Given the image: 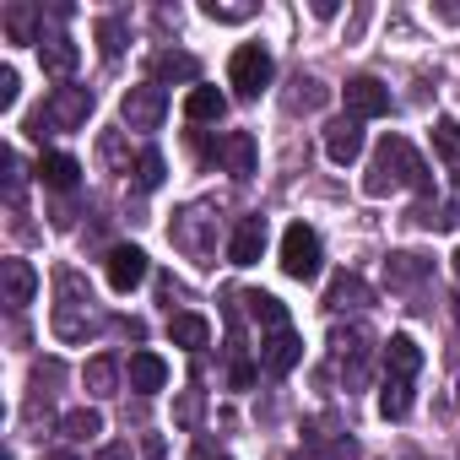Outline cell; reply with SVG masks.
Here are the masks:
<instances>
[{
  "label": "cell",
  "mask_w": 460,
  "mask_h": 460,
  "mask_svg": "<svg viewBox=\"0 0 460 460\" xmlns=\"http://www.w3.org/2000/svg\"><path fill=\"white\" fill-rule=\"evenodd\" d=\"M325 304H331L336 314H341V309H363V304H368V282H363V277H352V271H341V277L331 282Z\"/></svg>",
  "instance_id": "cell-21"
},
{
  "label": "cell",
  "mask_w": 460,
  "mask_h": 460,
  "mask_svg": "<svg viewBox=\"0 0 460 460\" xmlns=\"http://www.w3.org/2000/svg\"><path fill=\"white\" fill-rule=\"evenodd\" d=\"M93 33H98V55H103V60H114V55L125 49V22H119V17H98Z\"/></svg>",
  "instance_id": "cell-28"
},
{
  "label": "cell",
  "mask_w": 460,
  "mask_h": 460,
  "mask_svg": "<svg viewBox=\"0 0 460 460\" xmlns=\"http://www.w3.org/2000/svg\"><path fill=\"white\" fill-rule=\"evenodd\" d=\"M433 146H438V157H444V163H460V125H455L449 114H438V119H433Z\"/></svg>",
  "instance_id": "cell-27"
},
{
  "label": "cell",
  "mask_w": 460,
  "mask_h": 460,
  "mask_svg": "<svg viewBox=\"0 0 460 460\" xmlns=\"http://www.w3.org/2000/svg\"><path fill=\"white\" fill-rule=\"evenodd\" d=\"M103 277H109V288H114V293H130V288H141V282H146V250H136V244H119V250H109V261H103Z\"/></svg>",
  "instance_id": "cell-7"
},
{
  "label": "cell",
  "mask_w": 460,
  "mask_h": 460,
  "mask_svg": "<svg viewBox=\"0 0 460 460\" xmlns=\"http://www.w3.org/2000/svg\"><path fill=\"white\" fill-rule=\"evenodd\" d=\"M206 17H211V22H250V17H255V6H217V0H211Z\"/></svg>",
  "instance_id": "cell-35"
},
{
  "label": "cell",
  "mask_w": 460,
  "mask_h": 460,
  "mask_svg": "<svg viewBox=\"0 0 460 460\" xmlns=\"http://www.w3.org/2000/svg\"><path fill=\"white\" fill-rule=\"evenodd\" d=\"M103 157H109V163H119V168H125V146H119V136H103ZM125 173H130V168H125Z\"/></svg>",
  "instance_id": "cell-36"
},
{
  "label": "cell",
  "mask_w": 460,
  "mask_h": 460,
  "mask_svg": "<svg viewBox=\"0 0 460 460\" xmlns=\"http://www.w3.org/2000/svg\"><path fill=\"white\" fill-rule=\"evenodd\" d=\"M141 455H146V460H163L168 449H163V438H157V433H146V438H141Z\"/></svg>",
  "instance_id": "cell-37"
},
{
  "label": "cell",
  "mask_w": 460,
  "mask_h": 460,
  "mask_svg": "<svg viewBox=\"0 0 460 460\" xmlns=\"http://www.w3.org/2000/svg\"><path fill=\"white\" fill-rule=\"evenodd\" d=\"M411 222L428 227V234H455V227H460V206H455V200H438V206L422 200V206L411 211Z\"/></svg>",
  "instance_id": "cell-18"
},
{
  "label": "cell",
  "mask_w": 460,
  "mask_h": 460,
  "mask_svg": "<svg viewBox=\"0 0 460 460\" xmlns=\"http://www.w3.org/2000/svg\"><path fill=\"white\" fill-rule=\"evenodd\" d=\"M379 411H385L390 422H401V417L411 411V379H385V390H379Z\"/></svg>",
  "instance_id": "cell-25"
},
{
  "label": "cell",
  "mask_w": 460,
  "mask_h": 460,
  "mask_svg": "<svg viewBox=\"0 0 460 460\" xmlns=\"http://www.w3.org/2000/svg\"><path fill=\"white\" fill-rule=\"evenodd\" d=\"M325 157L331 163H358L363 157V119H352V114H341V119H331L325 125Z\"/></svg>",
  "instance_id": "cell-9"
},
{
  "label": "cell",
  "mask_w": 460,
  "mask_h": 460,
  "mask_svg": "<svg viewBox=\"0 0 460 460\" xmlns=\"http://www.w3.org/2000/svg\"><path fill=\"white\" fill-rule=\"evenodd\" d=\"M44 460H76V455H71V449H60V455H44Z\"/></svg>",
  "instance_id": "cell-40"
},
{
  "label": "cell",
  "mask_w": 460,
  "mask_h": 460,
  "mask_svg": "<svg viewBox=\"0 0 460 460\" xmlns=\"http://www.w3.org/2000/svg\"><path fill=\"white\" fill-rule=\"evenodd\" d=\"M341 103H347L352 119H379V114H390V87L379 76H352L341 87Z\"/></svg>",
  "instance_id": "cell-6"
},
{
  "label": "cell",
  "mask_w": 460,
  "mask_h": 460,
  "mask_svg": "<svg viewBox=\"0 0 460 460\" xmlns=\"http://www.w3.org/2000/svg\"><path fill=\"white\" fill-rule=\"evenodd\" d=\"M0 288H6V309H28L39 293V271L12 255V261H0Z\"/></svg>",
  "instance_id": "cell-10"
},
{
  "label": "cell",
  "mask_w": 460,
  "mask_h": 460,
  "mask_svg": "<svg viewBox=\"0 0 460 460\" xmlns=\"http://www.w3.org/2000/svg\"><path fill=\"white\" fill-rule=\"evenodd\" d=\"M271 76H277V60H271V49H261V44H239L234 60H227V82H234L244 98H261V93L271 87Z\"/></svg>",
  "instance_id": "cell-2"
},
{
  "label": "cell",
  "mask_w": 460,
  "mask_h": 460,
  "mask_svg": "<svg viewBox=\"0 0 460 460\" xmlns=\"http://www.w3.org/2000/svg\"><path fill=\"white\" fill-rule=\"evenodd\" d=\"M200 411H206V395H200V390H179V401H173V422H179V428H195Z\"/></svg>",
  "instance_id": "cell-30"
},
{
  "label": "cell",
  "mask_w": 460,
  "mask_h": 460,
  "mask_svg": "<svg viewBox=\"0 0 460 460\" xmlns=\"http://www.w3.org/2000/svg\"><path fill=\"white\" fill-rule=\"evenodd\" d=\"M227 114V98L217 93V87H190V98H184V119H195V125H217Z\"/></svg>",
  "instance_id": "cell-15"
},
{
  "label": "cell",
  "mask_w": 460,
  "mask_h": 460,
  "mask_svg": "<svg viewBox=\"0 0 460 460\" xmlns=\"http://www.w3.org/2000/svg\"><path fill=\"white\" fill-rule=\"evenodd\" d=\"M266 255V217H244L234 227V244H227V261L234 266H255Z\"/></svg>",
  "instance_id": "cell-12"
},
{
  "label": "cell",
  "mask_w": 460,
  "mask_h": 460,
  "mask_svg": "<svg viewBox=\"0 0 460 460\" xmlns=\"http://www.w3.org/2000/svg\"><path fill=\"white\" fill-rule=\"evenodd\" d=\"M82 385H87V395H114V390H119V363H114L109 352H103V358H87Z\"/></svg>",
  "instance_id": "cell-22"
},
{
  "label": "cell",
  "mask_w": 460,
  "mask_h": 460,
  "mask_svg": "<svg viewBox=\"0 0 460 460\" xmlns=\"http://www.w3.org/2000/svg\"><path fill=\"white\" fill-rule=\"evenodd\" d=\"M363 190H368L374 200H385V195H395V190H428V163L411 152L406 136H385V141L374 146V163H368V173H363Z\"/></svg>",
  "instance_id": "cell-1"
},
{
  "label": "cell",
  "mask_w": 460,
  "mask_h": 460,
  "mask_svg": "<svg viewBox=\"0 0 460 460\" xmlns=\"http://www.w3.org/2000/svg\"><path fill=\"white\" fill-rule=\"evenodd\" d=\"M363 341H368V331H363V325H352V331H341V325H336V331H331V347H336V352H363Z\"/></svg>",
  "instance_id": "cell-34"
},
{
  "label": "cell",
  "mask_w": 460,
  "mask_h": 460,
  "mask_svg": "<svg viewBox=\"0 0 460 460\" xmlns=\"http://www.w3.org/2000/svg\"><path fill=\"white\" fill-rule=\"evenodd\" d=\"M168 336H173L179 347H190V352H200V347L211 341V325H206L200 314H173V320H168Z\"/></svg>",
  "instance_id": "cell-24"
},
{
  "label": "cell",
  "mask_w": 460,
  "mask_h": 460,
  "mask_svg": "<svg viewBox=\"0 0 460 460\" xmlns=\"http://www.w3.org/2000/svg\"><path fill=\"white\" fill-rule=\"evenodd\" d=\"M98 460H130V444H109V449H103Z\"/></svg>",
  "instance_id": "cell-38"
},
{
  "label": "cell",
  "mask_w": 460,
  "mask_h": 460,
  "mask_svg": "<svg viewBox=\"0 0 460 460\" xmlns=\"http://www.w3.org/2000/svg\"><path fill=\"white\" fill-rule=\"evenodd\" d=\"M200 76V66L190 60V55H173V49H163V55H152V82L163 87V82H195Z\"/></svg>",
  "instance_id": "cell-19"
},
{
  "label": "cell",
  "mask_w": 460,
  "mask_h": 460,
  "mask_svg": "<svg viewBox=\"0 0 460 460\" xmlns=\"http://www.w3.org/2000/svg\"><path fill=\"white\" fill-rule=\"evenodd\" d=\"M163 385H168V363H163L157 352H130V390L152 395V390H163Z\"/></svg>",
  "instance_id": "cell-17"
},
{
  "label": "cell",
  "mask_w": 460,
  "mask_h": 460,
  "mask_svg": "<svg viewBox=\"0 0 460 460\" xmlns=\"http://www.w3.org/2000/svg\"><path fill=\"white\" fill-rule=\"evenodd\" d=\"M449 261H455V277H460V250H455V255H449Z\"/></svg>",
  "instance_id": "cell-41"
},
{
  "label": "cell",
  "mask_w": 460,
  "mask_h": 460,
  "mask_svg": "<svg viewBox=\"0 0 460 460\" xmlns=\"http://www.w3.org/2000/svg\"><path fill=\"white\" fill-rule=\"evenodd\" d=\"M39 179H44L49 190H76L82 163H76L71 152H44V157H39Z\"/></svg>",
  "instance_id": "cell-16"
},
{
  "label": "cell",
  "mask_w": 460,
  "mask_h": 460,
  "mask_svg": "<svg viewBox=\"0 0 460 460\" xmlns=\"http://www.w3.org/2000/svg\"><path fill=\"white\" fill-rule=\"evenodd\" d=\"M190 460H217V449H211V444H206V438H200V444H195V449H190Z\"/></svg>",
  "instance_id": "cell-39"
},
{
  "label": "cell",
  "mask_w": 460,
  "mask_h": 460,
  "mask_svg": "<svg viewBox=\"0 0 460 460\" xmlns=\"http://www.w3.org/2000/svg\"><path fill=\"white\" fill-rule=\"evenodd\" d=\"M60 433H66L71 444H87V438H98V433H103V411L76 406V411H66V417H60Z\"/></svg>",
  "instance_id": "cell-23"
},
{
  "label": "cell",
  "mask_w": 460,
  "mask_h": 460,
  "mask_svg": "<svg viewBox=\"0 0 460 460\" xmlns=\"http://www.w3.org/2000/svg\"><path fill=\"white\" fill-rule=\"evenodd\" d=\"M163 173H168L163 152H157V146H146V152L136 157V184H141V190H157V184H163Z\"/></svg>",
  "instance_id": "cell-29"
},
{
  "label": "cell",
  "mask_w": 460,
  "mask_h": 460,
  "mask_svg": "<svg viewBox=\"0 0 460 460\" xmlns=\"http://www.w3.org/2000/svg\"><path fill=\"white\" fill-rule=\"evenodd\" d=\"M293 87H298V93L288 98V109H320V103H325V87H320L314 76H293Z\"/></svg>",
  "instance_id": "cell-32"
},
{
  "label": "cell",
  "mask_w": 460,
  "mask_h": 460,
  "mask_svg": "<svg viewBox=\"0 0 460 460\" xmlns=\"http://www.w3.org/2000/svg\"><path fill=\"white\" fill-rule=\"evenodd\" d=\"M282 271L293 282H314L320 277V234L309 222H293L288 234H282Z\"/></svg>",
  "instance_id": "cell-3"
},
{
  "label": "cell",
  "mask_w": 460,
  "mask_h": 460,
  "mask_svg": "<svg viewBox=\"0 0 460 460\" xmlns=\"http://www.w3.org/2000/svg\"><path fill=\"white\" fill-rule=\"evenodd\" d=\"M244 304H250V314H255L261 325H271V331H288V309H282L271 293H244Z\"/></svg>",
  "instance_id": "cell-26"
},
{
  "label": "cell",
  "mask_w": 460,
  "mask_h": 460,
  "mask_svg": "<svg viewBox=\"0 0 460 460\" xmlns=\"http://www.w3.org/2000/svg\"><path fill=\"white\" fill-rule=\"evenodd\" d=\"M422 368V347L411 336H390L385 341V379H411Z\"/></svg>",
  "instance_id": "cell-13"
},
{
  "label": "cell",
  "mask_w": 460,
  "mask_h": 460,
  "mask_svg": "<svg viewBox=\"0 0 460 460\" xmlns=\"http://www.w3.org/2000/svg\"><path fill=\"white\" fill-rule=\"evenodd\" d=\"M17 98H22V76L12 66H0V109H17Z\"/></svg>",
  "instance_id": "cell-33"
},
{
  "label": "cell",
  "mask_w": 460,
  "mask_h": 460,
  "mask_svg": "<svg viewBox=\"0 0 460 460\" xmlns=\"http://www.w3.org/2000/svg\"><path fill=\"white\" fill-rule=\"evenodd\" d=\"M428 271H433V261H422V255H411V250H401V255H390V261H385L390 288H411V282H422Z\"/></svg>",
  "instance_id": "cell-20"
},
{
  "label": "cell",
  "mask_w": 460,
  "mask_h": 460,
  "mask_svg": "<svg viewBox=\"0 0 460 460\" xmlns=\"http://www.w3.org/2000/svg\"><path fill=\"white\" fill-rule=\"evenodd\" d=\"M87 114H93V93L87 87H55L49 103L39 109V119H49L55 130H82Z\"/></svg>",
  "instance_id": "cell-5"
},
{
  "label": "cell",
  "mask_w": 460,
  "mask_h": 460,
  "mask_svg": "<svg viewBox=\"0 0 460 460\" xmlns=\"http://www.w3.org/2000/svg\"><path fill=\"white\" fill-rule=\"evenodd\" d=\"M39 60H44V71H49V76H71V71H76V60H82V49H76L66 33H49V39L39 44Z\"/></svg>",
  "instance_id": "cell-14"
},
{
  "label": "cell",
  "mask_w": 460,
  "mask_h": 460,
  "mask_svg": "<svg viewBox=\"0 0 460 460\" xmlns=\"http://www.w3.org/2000/svg\"><path fill=\"white\" fill-rule=\"evenodd\" d=\"M304 363V341L293 336V325L288 331H271L266 341H261V368L271 374V379H282V374H293Z\"/></svg>",
  "instance_id": "cell-8"
},
{
  "label": "cell",
  "mask_w": 460,
  "mask_h": 460,
  "mask_svg": "<svg viewBox=\"0 0 460 460\" xmlns=\"http://www.w3.org/2000/svg\"><path fill=\"white\" fill-rule=\"evenodd\" d=\"M217 163L234 173V179H250V173H255V136H250V130H227V136L217 141Z\"/></svg>",
  "instance_id": "cell-11"
},
{
  "label": "cell",
  "mask_w": 460,
  "mask_h": 460,
  "mask_svg": "<svg viewBox=\"0 0 460 460\" xmlns=\"http://www.w3.org/2000/svg\"><path fill=\"white\" fill-rule=\"evenodd\" d=\"M163 114H168V93H163L157 82H141V87H130V93L119 98V119H125L130 130H157Z\"/></svg>",
  "instance_id": "cell-4"
},
{
  "label": "cell",
  "mask_w": 460,
  "mask_h": 460,
  "mask_svg": "<svg viewBox=\"0 0 460 460\" xmlns=\"http://www.w3.org/2000/svg\"><path fill=\"white\" fill-rule=\"evenodd\" d=\"M6 33H12L17 44H44V39L33 33V12H28V6H12V12H6Z\"/></svg>",
  "instance_id": "cell-31"
}]
</instances>
